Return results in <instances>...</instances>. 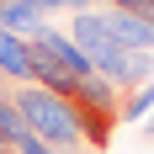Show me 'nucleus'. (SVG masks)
<instances>
[{
  "instance_id": "0eeeda50",
  "label": "nucleus",
  "mask_w": 154,
  "mask_h": 154,
  "mask_svg": "<svg viewBox=\"0 0 154 154\" xmlns=\"http://www.w3.org/2000/svg\"><path fill=\"white\" fill-rule=\"evenodd\" d=\"M0 27L16 32V37H32V32L43 27V16L32 11V5H21V0H0Z\"/></svg>"
},
{
  "instance_id": "39448f33",
  "label": "nucleus",
  "mask_w": 154,
  "mask_h": 154,
  "mask_svg": "<svg viewBox=\"0 0 154 154\" xmlns=\"http://www.w3.org/2000/svg\"><path fill=\"white\" fill-rule=\"evenodd\" d=\"M0 80L5 85H32V53H27V37H16V32L0 27Z\"/></svg>"
},
{
  "instance_id": "9b49d317",
  "label": "nucleus",
  "mask_w": 154,
  "mask_h": 154,
  "mask_svg": "<svg viewBox=\"0 0 154 154\" xmlns=\"http://www.w3.org/2000/svg\"><path fill=\"white\" fill-rule=\"evenodd\" d=\"M112 11H128V16H143V21H154V0H106Z\"/></svg>"
},
{
  "instance_id": "f8f14e48",
  "label": "nucleus",
  "mask_w": 154,
  "mask_h": 154,
  "mask_svg": "<svg viewBox=\"0 0 154 154\" xmlns=\"http://www.w3.org/2000/svg\"><path fill=\"white\" fill-rule=\"evenodd\" d=\"M143 133H149V138H154V117H149V122H143Z\"/></svg>"
},
{
  "instance_id": "f257e3e1",
  "label": "nucleus",
  "mask_w": 154,
  "mask_h": 154,
  "mask_svg": "<svg viewBox=\"0 0 154 154\" xmlns=\"http://www.w3.org/2000/svg\"><path fill=\"white\" fill-rule=\"evenodd\" d=\"M69 37L80 43V53L91 59V69L106 80L112 91H138V85L154 80V53L122 48V43L106 32V16H101V11H80L75 21H69Z\"/></svg>"
},
{
  "instance_id": "423d86ee",
  "label": "nucleus",
  "mask_w": 154,
  "mask_h": 154,
  "mask_svg": "<svg viewBox=\"0 0 154 154\" xmlns=\"http://www.w3.org/2000/svg\"><path fill=\"white\" fill-rule=\"evenodd\" d=\"M75 117H80V138H85V149L91 154H101L112 143V133H117V112H96V106H75Z\"/></svg>"
},
{
  "instance_id": "1a4fd4ad",
  "label": "nucleus",
  "mask_w": 154,
  "mask_h": 154,
  "mask_svg": "<svg viewBox=\"0 0 154 154\" xmlns=\"http://www.w3.org/2000/svg\"><path fill=\"white\" fill-rule=\"evenodd\" d=\"M138 117H154V80L128 91V101H122V122H138Z\"/></svg>"
},
{
  "instance_id": "ddd939ff",
  "label": "nucleus",
  "mask_w": 154,
  "mask_h": 154,
  "mask_svg": "<svg viewBox=\"0 0 154 154\" xmlns=\"http://www.w3.org/2000/svg\"><path fill=\"white\" fill-rule=\"evenodd\" d=\"M0 96H11V85H5V80H0Z\"/></svg>"
},
{
  "instance_id": "20e7f679",
  "label": "nucleus",
  "mask_w": 154,
  "mask_h": 154,
  "mask_svg": "<svg viewBox=\"0 0 154 154\" xmlns=\"http://www.w3.org/2000/svg\"><path fill=\"white\" fill-rule=\"evenodd\" d=\"M106 16V32L117 37L122 48H133V53H154V21H143V16H128V11H101Z\"/></svg>"
},
{
  "instance_id": "9d476101",
  "label": "nucleus",
  "mask_w": 154,
  "mask_h": 154,
  "mask_svg": "<svg viewBox=\"0 0 154 154\" xmlns=\"http://www.w3.org/2000/svg\"><path fill=\"white\" fill-rule=\"evenodd\" d=\"M11 149H16V154H64V149H53V143H43L37 133H16Z\"/></svg>"
},
{
  "instance_id": "7ed1b4c3",
  "label": "nucleus",
  "mask_w": 154,
  "mask_h": 154,
  "mask_svg": "<svg viewBox=\"0 0 154 154\" xmlns=\"http://www.w3.org/2000/svg\"><path fill=\"white\" fill-rule=\"evenodd\" d=\"M27 53H32V85H43V91H53V96H64V101H75V91H80V80L64 69L53 53H48L37 37H27Z\"/></svg>"
},
{
  "instance_id": "f03ea898",
  "label": "nucleus",
  "mask_w": 154,
  "mask_h": 154,
  "mask_svg": "<svg viewBox=\"0 0 154 154\" xmlns=\"http://www.w3.org/2000/svg\"><path fill=\"white\" fill-rule=\"evenodd\" d=\"M11 96H16V106H21V117H27V133H37L43 143H53V149H64V154L85 149L75 101H64V96L43 91V85H16Z\"/></svg>"
},
{
  "instance_id": "6e6552de",
  "label": "nucleus",
  "mask_w": 154,
  "mask_h": 154,
  "mask_svg": "<svg viewBox=\"0 0 154 154\" xmlns=\"http://www.w3.org/2000/svg\"><path fill=\"white\" fill-rule=\"evenodd\" d=\"M16 133H27V117H21V106H16V96H0V143L11 149Z\"/></svg>"
},
{
  "instance_id": "4468645a",
  "label": "nucleus",
  "mask_w": 154,
  "mask_h": 154,
  "mask_svg": "<svg viewBox=\"0 0 154 154\" xmlns=\"http://www.w3.org/2000/svg\"><path fill=\"white\" fill-rule=\"evenodd\" d=\"M0 154H16V149H5V143H0Z\"/></svg>"
}]
</instances>
